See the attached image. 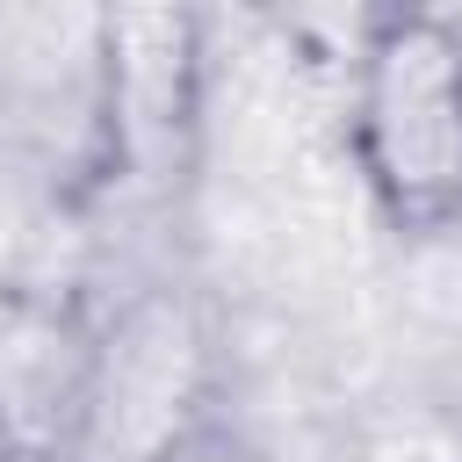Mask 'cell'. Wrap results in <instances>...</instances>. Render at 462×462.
Wrapping results in <instances>:
<instances>
[{
    "label": "cell",
    "mask_w": 462,
    "mask_h": 462,
    "mask_svg": "<svg viewBox=\"0 0 462 462\" xmlns=\"http://www.w3.org/2000/svg\"><path fill=\"white\" fill-rule=\"evenodd\" d=\"M346 159L397 238L462 231V22L390 7L346 58Z\"/></svg>",
    "instance_id": "1"
},
{
    "label": "cell",
    "mask_w": 462,
    "mask_h": 462,
    "mask_svg": "<svg viewBox=\"0 0 462 462\" xmlns=\"http://www.w3.org/2000/svg\"><path fill=\"white\" fill-rule=\"evenodd\" d=\"M94 180L130 209H166L195 188L209 130V22L188 7L94 14Z\"/></svg>",
    "instance_id": "2"
},
{
    "label": "cell",
    "mask_w": 462,
    "mask_h": 462,
    "mask_svg": "<svg viewBox=\"0 0 462 462\" xmlns=\"http://www.w3.org/2000/svg\"><path fill=\"white\" fill-rule=\"evenodd\" d=\"M108 332L51 289L0 282V448L14 462H87Z\"/></svg>",
    "instance_id": "3"
},
{
    "label": "cell",
    "mask_w": 462,
    "mask_h": 462,
    "mask_svg": "<svg viewBox=\"0 0 462 462\" xmlns=\"http://www.w3.org/2000/svg\"><path fill=\"white\" fill-rule=\"evenodd\" d=\"M137 462H267V448L245 433V426H231V419H217V411H195L188 426H173L159 448H144Z\"/></svg>",
    "instance_id": "4"
},
{
    "label": "cell",
    "mask_w": 462,
    "mask_h": 462,
    "mask_svg": "<svg viewBox=\"0 0 462 462\" xmlns=\"http://www.w3.org/2000/svg\"><path fill=\"white\" fill-rule=\"evenodd\" d=\"M0 462H14V455H7V448H0Z\"/></svg>",
    "instance_id": "5"
}]
</instances>
